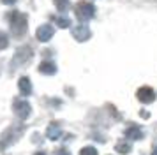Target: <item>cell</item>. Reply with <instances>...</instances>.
<instances>
[{
	"label": "cell",
	"instance_id": "6da1fadb",
	"mask_svg": "<svg viewBox=\"0 0 157 155\" xmlns=\"http://www.w3.org/2000/svg\"><path fill=\"white\" fill-rule=\"evenodd\" d=\"M7 18H9V25L13 28L14 35L16 37H21L25 34V30H27V16L18 13V11H13V13L7 14Z\"/></svg>",
	"mask_w": 157,
	"mask_h": 155
},
{
	"label": "cell",
	"instance_id": "7a4b0ae2",
	"mask_svg": "<svg viewBox=\"0 0 157 155\" xmlns=\"http://www.w3.org/2000/svg\"><path fill=\"white\" fill-rule=\"evenodd\" d=\"M76 18L81 21H86L90 20V18H94V14H95V7H94V4H90V2H86V0H81V2H78V6H76Z\"/></svg>",
	"mask_w": 157,
	"mask_h": 155
},
{
	"label": "cell",
	"instance_id": "3957f363",
	"mask_svg": "<svg viewBox=\"0 0 157 155\" xmlns=\"http://www.w3.org/2000/svg\"><path fill=\"white\" fill-rule=\"evenodd\" d=\"M13 108H14V113L20 118H29L30 111H32V109H30V104L27 100H23V99H14Z\"/></svg>",
	"mask_w": 157,
	"mask_h": 155
},
{
	"label": "cell",
	"instance_id": "277c9868",
	"mask_svg": "<svg viewBox=\"0 0 157 155\" xmlns=\"http://www.w3.org/2000/svg\"><path fill=\"white\" fill-rule=\"evenodd\" d=\"M136 95H138V99H140V102H143V104H150V102L155 99V92L152 90L150 86H141L140 90L136 92Z\"/></svg>",
	"mask_w": 157,
	"mask_h": 155
},
{
	"label": "cell",
	"instance_id": "5b68a950",
	"mask_svg": "<svg viewBox=\"0 0 157 155\" xmlns=\"http://www.w3.org/2000/svg\"><path fill=\"white\" fill-rule=\"evenodd\" d=\"M53 27H50V25H43V27H39L37 28V39L41 42H46V41H50L51 37H53Z\"/></svg>",
	"mask_w": 157,
	"mask_h": 155
},
{
	"label": "cell",
	"instance_id": "8992f818",
	"mask_svg": "<svg viewBox=\"0 0 157 155\" xmlns=\"http://www.w3.org/2000/svg\"><path fill=\"white\" fill-rule=\"evenodd\" d=\"M72 35H74V39L79 42L86 41L88 37H90V28L85 27V25H79V27H76L74 30H72Z\"/></svg>",
	"mask_w": 157,
	"mask_h": 155
},
{
	"label": "cell",
	"instance_id": "52a82bcc",
	"mask_svg": "<svg viewBox=\"0 0 157 155\" xmlns=\"http://www.w3.org/2000/svg\"><path fill=\"white\" fill-rule=\"evenodd\" d=\"M18 86H20L21 95H30V93H32V81H30L29 78H20Z\"/></svg>",
	"mask_w": 157,
	"mask_h": 155
},
{
	"label": "cell",
	"instance_id": "ba28073f",
	"mask_svg": "<svg viewBox=\"0 0 157 155\" xmlns=\"http://www.w3.org/2000/svg\"><path fill=\"white\" fill-rule=\"evenodd\" d=\"M46 136H48L51 141L58 139V138L62 136V129H60V125H58V123H50V125H48V132H46Z\"/></svg>",
	"mask_w": 157,
	"mask_h": 155
},
{
	"label": "cell",
	"instance_id": "9c48e42d",
	"mask_svg": "<svg viewBox=\"0 0 157 155\" xmlns=\"http://www.w3.org/2000/svg\"><path fill=\"white\" fill-rule=\"evenodd\" d=\"M39 72H43V74H55L57 72V65L53 62H50V60H44L39 65Z\"/></svg>",
	"mask_w": 157,
	"mask_h": 155
},
{
	"label": "cell",
	"instance_id": "30bf717a",
	"mask_svg": "<svg viewBox=\"0 0 157 155\" xmlns=\"http://www.w3.org/2000/svg\"><path fill=\"white\" fill-rule=\"evenodd\" d=\"M125 136H127L129 139H141L143 138V132H141V129L140 127H136V125H132V127H129L127 130H125Z\"/></svg>",
	"mask_w": 157,
	"mask_h": 155
},
{
	"label": "cell",
	"instance_id": "8fae6325",
	"mask_svg": "<svg viewBox=\"0 0 157 155\" xmlns=\"http://www.w3.org/2000/svg\"><path fill=\"white\" fill-rule=\"evenodd\" d=\"M53 21H55L57 27H60V28H69L71 27V20H69V18H64V16H55Z\"/></svg>",
	"mask_w": 157,
	"mask_h": 155
},
{
	"label": "cell",
	"instance_id": "7c38bea8",
	"mask_svg": "<svg viewBox=\"0 0 157 155\" xmlns=\"http://www.w3.org/2000/svg\"><path fill=\"white\" fill-rule=\"evenodd\" d=\"M55 6H57L58 11H62V13H64V11H67V9H69L71 2H69V0H55Z\"/></svg>",
	"mask_w": 157,
	"mask_h": 155
},
{
	"label": "cell",
	"instance_id": "4fadbf2b",
	"mask_svg": "<svg viewBox=\"0 0 157 155\" xmlns=\"http://www.w3.org/2000/svg\"><path fill=\"white\" fill-rule=\"evenodd\" d=\"M115 148H117L118 153H129L131 152V145H127V143H117Z\"/></svg>",
	"mask_w": 157,
	"mask_h": 155
},
{
	"label": "cell",
	"instance_id": "5bb4252c",
	"mask_svg": "<svg viewBox=\"0 0 157 155\" xmlns=\"http://www.w3.org/2000/svg\"><path fill=\"white\" fill-rule=\"evenodd\" d=\"M79 155H97V150L94 146H85L79 150Z\"/></svg>",
	"mask_w": 157,
	"mask_h": 155
},
{
	"label": "cell",
	"instance_id": "9a60e30c",
	"mask_svg": "<svg viewBox=\"0 0 157 155\" xmlns=\"http://www.w3.org/2000/svg\"><path fill=\"white\" fill-rule=\"evenodd\" d=\"M9 46V39L4 32H0V49H6Z\"/></svg>",
	"mask_w": 157,
	"mask_h": 155
},
{
	"label": "cell",
	"instance_id": "2e32d148",
	"mask_svg": "<svg viewBox=\"0 0 157 155\" xmlns=\"http://www.w3.org/2000/svg\"><path fill=\"white\" fill-rule=\"evenodd\" d=\"M2 2H4V4H7V6H11V4H14L16 0H2Z\"/></svg>",
	"mask_w": 157,
	"mask_h": 155
},
{
	"label": "cell",
	"instance_id": "e0dca14e",
	"mask_svg": "<svg viewBox=\"0 0 157 155\" xmlns=\"http://www.w3.org/2000/svg\"><path fill=\"white\" fill-rule=\"evenodd\" d=\"M57 155H69V153H67L65 150H58V153H57Z\"/></svg>",
	"mask_w": 157,
	"mask_h": 155
},
{
	"label": "cell",
	"instance_id": "ac0fdd59",
	"mask_svg": "<svg viewBox=\"0 0 157 155\" xmlns=\"http://www.w3.org/2000/svg\"><path fill=\"white\" fill-rule=\"evenodd\" d=\"M34 155H46L44 152H37V153H34Z\"/></svg>",
	"mask_w": 157,
	"mask_h": 155
},
{
	"label": "cell",
	"instance_id": "d6986e66",
	"mask_svg": "<svg viewBox=\"0 0 157 155\" xmlns=\"http://www.w3.org/2000/svg\"><path fill=\"white\" fill-rule=\"evenodd\" d=\"M152 155H157V148H155V150H154V153H152Z\"/></svg>",
	"mask_w": 157,
	"mask_h": 155
}]
</instances>
